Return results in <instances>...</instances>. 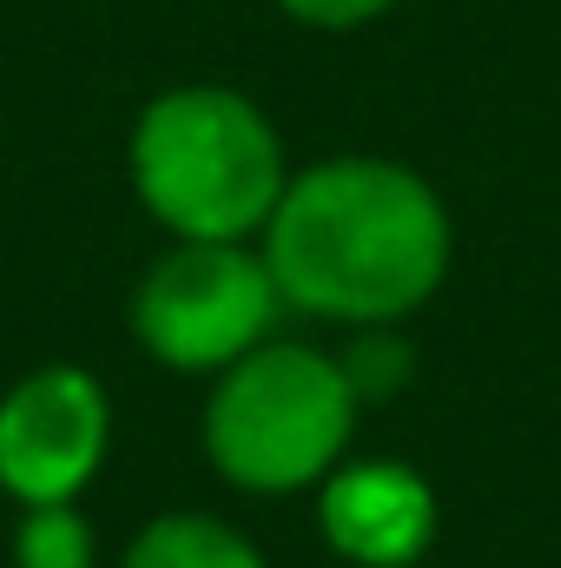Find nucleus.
<instances>
[{
    "instance_id": "1",
    "label": "nucleus",
    "mask_w": 561,
    "mask_h": 568,
    "mask_svg": "<svg viewBox=\"0 0 561 568\" xmlns=\"http://www.w3.org/2000/svg\"><path fill=\"white\" fill-rule=\"evenodd\" d=\"M265 265L284 311L357 331L404 324L449 272V212L422 172L344 152L284 179L265 225Z\"/></svg>"
},
{
    "instance_id": "2",
    "label": "nucleus",
    "mask_w": 561,
    "mask_h": 568,
    "mask_svg": "<svg viewBox=\"0 0 561 568\" xmlns=\"http://www.w3.org/2000/svg\"><path fill=\"white\" fill-rule=\"evenodd\" d=\"M284 145L238 87H172L133 126V192L185 245H245L284 199Z\"/></svg>"
},
{
    "instance_id": "3",
    "label": "nucleus",
    "mask_w": 561,
    "mask_h": 568,
    "mask_svg": "<svg viewBox=\"0 0 561 568\" xmlns=\"http://www.w3.org/2000/svg\"><path fill=\"white\" fill-rule=\"evenodd\" d=\"M357 390L337 357L310 344H258L218 371L205 404V456L252 496L317 489L357 429Z\"/></svg>"
},
{
    "instance_id": "4",
    "label": "nucleus",
    "mask_w": 561,
    "mask_h": 568,
    "mask_svg": "<svg viewBox=\"0 0 561 568\" xmlns=\"http://www.w3.org/2000/svg\"><path fill=\"white\" fill-rule=\"evenodd\" d=\"M284 317L278 278L252 245H172L133 291V337L185 377H218Z\"/></svg>"
},
{
    "instance_id": "5",
    "label": "nucleus",
    "mask_w": 561,
    "mask_h": 568,
    "mask_svg": "<svg viewBox=\"0 0 561 568\" xmlns=\"http://www.w3.org/2000/svg\"><path fill=\"white\" fill-rule=\"evenodd\" d=\"M113 449L106 384L80 364H47L0 397V489L20 509L73 503Z\"/></svg>"
},
{
    "instance_id": "6",
    "label": "nucleus",
    "mask_w": 561,
    "mask_h": 568,
    "mask_svg": "<svg viewBox=\"0 0 561 568\" xmlns=\"http://www.w3.org/2000/svg\"><path fill=\"white\" fill-rule=\"evenodd\" d=\"M317 529L357 568H410L436 542V489L397 456L337 463L317 483Z\"/></svg>"
},
{
    "instance_id": "7",
    "label": "nucleus",
    "mask_w": 561,
    "mask_h": 568,
    "mask_svg": "<svg viewBox=\"0 0 561 568\" xmlns=\"http://www.w3.org/2000/svg\"><path fill=\"white\" fill-rule=\"evenodd\" d=\"M120 568H272V562H265L238 529H225V523H212V516L178 509V516L145 523Z\"/></svg>"
},
{
    "instance_id": "8",
    "label": "nucleus",
    "mask_w": 561,
    "mask_h": 568,
    "mask_svg": "<svg viewBox=\"0 0 561 568\" xmlns=\"http://www.w3.org/2000/svg\"><path fill=\"white\" fill-rule=\"evenodd\" d=\"M93 556H100L93 523L73 503H40V509L20 516V536H13L20 568H93Z\"/></svg>"
},
{
    "instance_id": "9",
    "label": "nucleus",
    "mask_w": 561,
    "mask_h": 568,
    "mask_svg": "<svg viewBox=\"0 0 561 568\" xmlns=\"http://www.w3.org/2000/svg\"><path fill=\"white\" fill-rule=\"evenodd\" d=\"M344 364V377H350V390H357V404L370 397H390L404 377H410V351L397 344V324H370L364 337H357V351L350 357H337Z\"/></svg>"
},
{
    "instance_id": "10",
    "label": "nucleus",
    "mask_w": 561,
    "mask_h": 568,
    "mask_svg": "<svg viewBox=\"0 0 561 568\" xmlns=\"http://www.w3.org/2000/svg\"><path fill=\"white\" fill-rule=\"evenodd\" d=\"M278 7L297 20V27H317V33H350V27L384 20L397 0H278Z\"/></svg>"
}]
</instances>
